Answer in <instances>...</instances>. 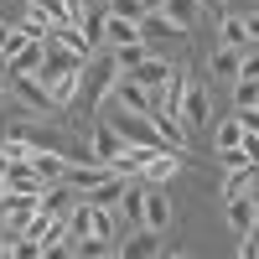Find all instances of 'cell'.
I'll use <instances>...</instances> for the list:
<instances>
[{
    "label": "cell",
    "instance_id": "9",
    "mask_svg": "<svg viewBox=\"0 0 259 259\" xmlns=\"http://www.w3.org/2000/svg\"><path fill=\"white\" fill-rule=\"evenodd\" d=\"M41 57H47V41H21V47L0 62V68H6V78H11V73H36Z\"/></svg>",
    "mask_w": 259,
    "mask_h": 259
},
{
    "label": "cell",
    "instance_id": "16",
    "mask_svg": "<svg viewBox=\"0 0 259 259\" xmlns=\"http://www.w3.org/2000/svg\"><path fill=\"white\" fill-rule=\"evenodd\" d=\"M239 47H218V52H212L207 57V78H218V83H233V78H239Z\"/></svg>",
    "mask_w": 259,
    "mask_h": 259
},
{
    "label": "cell",
    "instance_id": "23",
    "mask_svg": "<svg viewBox=\"0 0 259 259\" xmlns=\"http://www.w3.org/2000/svg\"><path fill=\"white\" fill-rule=\"evenodd\" d=\"M31 135H36V124L31 119H16V124L0 130V145H31Z\"/></svg>",
    "mask_w": 259,
    "mask_h": 259
},
{
    "label": "cell",
    "instance_id": "15",
    "mask_svg": "<svg viewBox=\"0 0 259 259\" xmlns=\"http://www.w3.org/2000/svg\"><path fill=\"white\" fill-rule=\"evenodd\" d=\"M161 36H182V31L171 26L161 11H145V16H140V41H145L150 52H156V47H161Z\"/></svg>",
    "mask_w": 259,
    "mask_h": 259
},
{
    "label": "cell",
    "instance_id": "12",
    "mask_svg": "<svg viewBox=\"0 0 259 259\" xmlns=\"http://www.w3.org/2000/svg\"><path fill=\"white\" fill-rule=\"evenodd\" d=\"M124 41H140V21L109 11V16H104V47H124Z\"/></svg>",
    "mask_w": 259,
    "mask_h": 259
},
{
    "label": "cell",
    "instance_id": "24",
    "mask_svg": "<svg viewBox=\"0 0 259 259\" xmlns=\"http://www.w3.org/2000/svg\"><path fill=\"white\" fill-rule=\"evenodd\" d=\"M21 41H31L26 31H21V21H16V26H6V21H0V62H6V57L21 47Z\"/></svg>",
    "mask_w": 259,
    "mask_h": 259
},
{
    "label": "cell",
    "instance_id": "18",
    "mask_svg": "<svg viewBox=\"0 0 259 259\" xmlns=\"http://www.w3.org/2000/svg\"><path fill=\"white\" fill-rule=\"evenodd\" d=\"M244 140V119H239V109H233L228 119H218V124H212V145H218V150H228V145H239Z\"/></svg>",
    "mask_w": 259,
    "mask_h": 259
},
{
    "label": "cell",
    "instance_id": "4",
    "mask_svg": "<svg viewBox=\"0 0 259 259\" xmlns=\"http://www.w3.org/2000/svg\"><path fill=\"white\" fill-rule=\"evenodd\" d=\"M114 212H119V228H145V187L140 182H124V192H119V202H114Z\"/></svg>",
    "mask_w": 259,
    "mask_h": 259
},
{
    "label": "cell",
    "instance_id": "7",
    "mask_svg": "<svg viewBox=\"0 0 259 259\" xmlns=\"http://www.w3.org/2000/svg\"><path fill=\"white\" fill-rule=\"evenodd\" d=\"M26 16L47 21V31H57V26H73V21H78L68 0H26Z\"/></svg>",
    "mask_w": 259,
    "mask_h": 259
},
{
    "label": "cell",
    "instance_id": "25",
    "mask_svg": "<svg viewBox=\"0 0 259 259\" xmlns=\"http://www.w3.org/2000/svg\"><path fill=\"white\" fill-rule=\"evenodd\" d=\"M244 16V31H249V47H259V11H239Z\"/></svg>",
    "mask_w": 259,
    "mask_h": 259
},
{
    "label": "cell",
    "instance_id": "6",
    "mask_svg": "<svg viewBox=\"0 0 259 259\" xmlns=\"http://www.w3.org/2000/svg\"><path fill=\"white\" fill-rule=\"evenodd\" d=\"M145 228H156V233L171 228V197L161 182H145Z\"/></svg>",
    "mask_w": 259,
    "mask_h": 259
},
{
    "label": "cell",
    "instance_id": "5",
    "mask_svg": "<svg viewBox=\"0 0 259 259\" xmlns=\"http://www.w3.org/2000/svg\"><path fill=\"white\" fill-rule=\"evenodd\" d=\"M89 150H94V156H99L104 166L114 171V156L124 150V135H119V130H114L109 119H104V124H94V130H89Z\"/></svg>",
    "mask_w": 259,
    "mask_h": 259
},
{
    "label": "cell",
    "instance_id": "10",
    "mask_svg": "<svg viewBox=\"0 0 259 259\" xmlns=\"http://www.w3.org/2000/svg\"><path fill=\"white\" fill-rule=\"evenodd\" d=\"M31 171L41 182H68V156H62V150H31Z\"/></svg>",
    "mask_w": 259,
    "mask_h": 259
},
{
    "label": "cell",
    "instance_id": "21",
    "mask_svg": "<svg viewBox=\"0 0 259 259\" xmlns=\"http://www.w3.org/2000/svg\"><path fill=\"white\" fill-rule=\"evenodd\" d=\"M109 52H114V62H119V73L140 68V62L150 57V47H145V41H124V47H109Z\"/></svg>",
    "mask_w": 259,
    "mask_h": 259
},
{
    "label": "cell",
    "instance_id": "8",
    "mask_svg": "<svg viewBox=\"0 0 259 259\" xmlns=\"http://www.w3.org/2000/svg\"><path fill=\"white\" fill-rule=\"evenodd\" d=\"M145 119H150V130H156V135H161L171 150H182V156H187V124H182L177 114H166V109H150Z\"/></svg>",
    "mask_w": 259,
    "mask_h": 259
},
{
    "label": "cell",
    "instance_id": "1",
    "mask_svg": "<svg viewBox=\"0 0 259 259\" xmlns=\"http://www.w3.org/2000/svg\"><path fill=\"white\" fill-rule=\"evenodd\" d=\"M6 89H11L21 104H26V109H36L41 119H57V114H62V104H57L47 89H41V78H36V73H11V78H6Z\"/></svg>",
    "mask_w": 259,
    "mask_h": 259
},
{
    "label": "cell",
    "instance_id": "11",
    "mask_svg": "<svg viewBox=\"0 0 259 259\" xmlns=\"http://www.w3.org/2000/svg\"><path fill=\"white\" fill-rule=\"evenodd\" d=\"M161 16H166L182 36H187V31L202 21V0H166V6H161Z\"/></svg>",
    "mask_w": 259,
    "mask_h": 259
},
{
    "label": "cell",
    "instance_id": "2",
    "mask_svg": "<svg viewBox=\"0 0 259 259\" xmlns=\"http://www.w3.org/2000/svg\"><path fill=\"white\" fill-rule=\"evenodd\" d=\"M99 104H114V109H124V114H150V109H156V94H150L145 83H135L130 73H119V78H114V89L104 94Z\"/></svg>",
    "mask_w": 259,
    "mask_h": 259
},
{
    "label": "cell",
    "instance_id": "13",
    "mask_svg": "<svg viewBox=\"0 0 259 259\" xmlns=\"http://www.w3.org/2000/svg\"><path fill=\"white\" fill-rule=\"evenodd\" d=\"M130 78H135V83H145L150 94H161V89H166V78H171V62L150 52V57L140 62V68H130Z\"/></svg>",
    "mask_w": 259,
    "mask_h": 259
},
{
    "label": "cell",
    "instance_id": "26",
    "mask_svg": "<svg viewBox=\"0 0 259 259\" xmlns=\"http://www.w3.org/2000/svg\"><path fill=\"white\" fill-rule=\"evenodd\" d=\"M239 119H244L249 135H259V109H239Z\"/></svg>",
    "mask_w": 259,
    "mask_h": 259
},
{
    "label": "cell",
    "instance_id": "14",
    "mask_svg": "<svg viewBox=\"0 0 259 259\" xmlns=\"http://www.w3.org/2000/svg\"><path fill=\"white\" fill-rule=\"evenodd\" d=\"M114 78H119V62H114V52H109V57H104V62H94V68H89V99L99 104L104 94L114 89Z\"/></svg>",
    "mask_w": 259,
    "mask_h": 259
},
{
    "label": "cell",
    "instance_id": "17",
    "mask_svg": "<svg viewBox=\"0 0 259 259\" xmlns=\"http://www.w3.org/2000/svg\"><path fill=\"white\" fill-rule=\"evenodd\" d=\"M223 218H228V228H233V233H249V223H254V202H249V192H239V197H228Z\"/></svg>",
    "mask_w": 259,
    "mask_h": 259
},
{
    "label": "cell",
    "instance_id": "22",
    "mask_svg": "<svg viewBox=\"0 0 259 259\" xmlns=\"http://www.w3.org/2000/svg\"><path fill=\"white\" fill-rule=\"evenodd\" d=\"M223 47H239V52L249 47V31H244V16H239V11L223 16Z\"/></svg>",
    "mask_w": 259,
    "mask_h": 259
},
{
    "label": "cell",
    "instance_id": "27",
    "mask_svg": "<svg viewBox=\"0 0 259 259\" xmlns=\"http://www.w3.org/2000/svg\"><path fill=\"white\" fill-rule=\"evenodd\" d=\"M249 202H254V212H259V177L249 182Z\"/></svg>",
    "mask_w": 259,
    "mask_h": 259
},
{
    "label": "cell",
    "instance_id": "29",
    "mask_svg": "<svg viewBox=\"0 0 259 259\" xmlns=\"http://www.w3.org/2000/svg\"><path fill=\"white\" fill-rule=\"evenodd\" d=\"M223 6H239V0H223Z\"/></svg>",
    "mask_w": 259,
    "mask_h": 259
},
{
    "label": "cell",
    "instance_id": "3",
    "mask_svg": "<svg viewBox=\"0 0 259 259\" xmlns=\"http://www.w3.org/2000/svg\"><path fill=\"white\" fill-rule=\"evenodd\" d=\"M177 119H182L187 130H207V124H212V104H207V89H202V83H192V78H187Z\"/></svg>",
    "mask_w": 259,
    "mask_h": 259
},
{
    "label": "cell",
    "instance_id": "19",
    "mask_svg": "<svg viewBox=\"0 0 259 259\" xmlns=\"http://www.w3.org/2000/svg\"><path fill=\"white\" fill-rule=\"evenodd\" d=\"M228 89H233V109H259V78H244L239 73Z\"/></svg>",
    "mask_w": 259,
    "mask_h": 259
},
{
    "label": "cell",
    "instance_id": "28",
    "mask_svg": "<svg viewBox=\"0 0 259 259\" xmlns=\"http://www.w3.org/2000/svg\"><path fill=\"white\" fill-rule=\"evenodd\" d=\"M0 94H6V68H0Z\"/></svg>",
    "mask_w": 259,
    "mask_h": 259
},
{
    "label": "cell",
    "instance_id": "20",
    "mask_svg": "<svg viewBox=\"0 0 259 259\" xmlns=\"http://www.w3.org/2000/svg\"><path fill=\"white\" fill-rule=\"evenodd\" d=\"M254 177H259V166H228V177H223V197H239V192H249Z\"/></svg>",
    "mask_w": 259,
    "mask_h": 259
}]
</instances>
